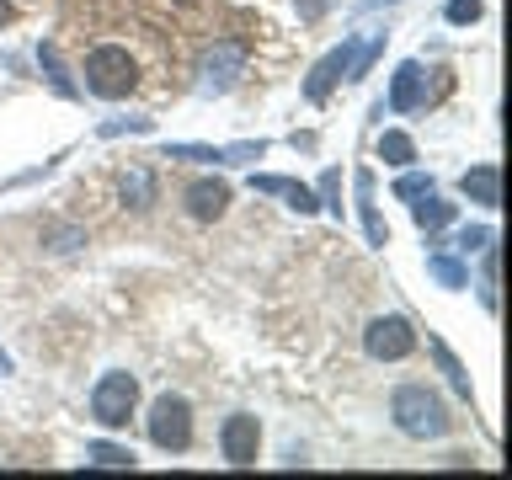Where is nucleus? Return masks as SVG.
<instances>
[{"label": "nucleus", "mask_w": 512, "mask_h": 480, "mask_svg": "<svg viewBox=\"0 0 512 480\" xmlns=\"http://www.w3.org/2000/svg\"><path fill=\"white\" fill-rule=\"evenodd\" d=\"M379 48H384V38H347L342 48H331V54L310 70V80H304V96H310V102H326L336 80H363L368 64L379 59Z\"/></svg>", "instance_id": "obj_1"}, {"label": "nucleus", "mask_w": 512, "mask_h": 480, "mask_svg": "<svg viewBox=\"0 0 512 480\" xmlns=\"http://www.w3.org/2000/svg\"><path fill=\"white\" fill-rule=\"evenodd\" d=\"M390 416H395V427L406 432V438H443V432L454 427L448 406L427 390V384H400L395 400H390Z\"/></svg>", "instance_id": "obj_2"}, {"label": "nucleus", "mask_w": 512, "mask_h": 480, "mask_svg": "<svg viewBox=\"0 0 512 480\" xmlns=\"http://www.w3.org/2000/svg\"><path fill=\"white\" fill-rule=\"evenodd\" d=\"M139 86V64L128 48L118 43H102V48H91L86 54V91L91 96H107V102H118V96H128Z\"/></svg>", "instance_id": "obj_3"}, {"label": "nucleus", "mask_w": 512, "mask_h": 480, "mask_svg": "<svg viewBox=\"0 0 512 480\" xmlns=\"http://www.w3.org/2000/svg\"><path fill=\"white\" fill-rule=\"evenodd\" d=\"M134 406H139V379L128 374V368H112V374L96 379V390H91V416H96V422H102L107 432L128 427Z\"/></svg>", "instance_id": "obj_4"}, {"label": "nucleus", "mask_w": 512, "mask_h": 480, "mask_svg": "<svg viewBox=\"0 0 512 480\" xmlns=\"http://www.w3.org/2000/svg\"><path fill=\"white\" fill-rule=\"evenodd\" d=\"M144 427H150V443L166 448V454H182V448L192 443V406L182 395H160L150 416H144Z\"/></svg>", "instance_id": "obj_5"}, {"label": "nucleus", "mask_w": 512, "mask_h": 480, "mask_svg": "<svg viewBox=\"0 0 512 480\" xmlns=\"http://www.w3.org/2000/svg\"><path fill=\"white\" fill-rule=\"evenodd\" d=\"M363 347H368V358H374V363H400V358H411V352H416V331H411L406 315H379V320H368Z\"/></svg>", "instance_id": "obj_6"}, {"label": "nucleus", "mask_w": 512, "mask_h": 480, "mask_svg": "<svg viewBox=\"0 0 512 480\" xmlns=\"http://www.w3.org/2000/svg\"><path fill=\"white\" fill-rule=\"evenodd\" d=\"M240 70H246V43H214L208 54L198 59V91L203 96H224L240 80Z\"/></svg>", "instance_id": "obj_7"}, {"label": "nucleus", "mask_w": 512, "mask_h": 480, "mask_svg": "<svg viewBox=\"0 0 512 480\" xmlns=\"http://www.w3.org/2000/svg\"><path fill=\"white\" fill-rule=\"evenodd\" d=\"M219 448H224V464H235V470H251V464H256V448H262V427H256V416L235 411L230 422L219 427Z\"/></svg>", "instance_id": "obj_8"}, {"label": "nucleus", "mask_w": 512, "mask_h": 480, "mask_svg": "<svg viewBox=\"0 0 512 480\" xmlns=\"http://www.w3.org/2000/svg\"><path fill=\"white\" fill-rule=\"evenodd\" d=\"M267 144H224V150H214V144H166V160H203V166H251V160H262Z\"/></svg>", "instance_id": "obj_9"}, {"label": "nucleus", "mask_w": 512, "mask_h": 480, "mask_svg": "<svg viewBox=\"0 0 512 480\" xmlns=\"http://www.w3.org/2000/svg\"><path fill=\"white\" fill-rule=\"evenodd\" d=\"M422 102H427V70L416 59H406L395 70V80H390V107L395 112H416Z\"/></svg>", "instance_id": "obj_10"}, {"label": "nucleus", "mask_w": 512, "mask_h": 480, "mask_svg": "<svg viewBox=\"0 0 512 480\" xmlns=\"http://www.w3.org/2000/svg\"><path fill=\"white\" fill-rule=\"evenodd\" d=\"M251 187H256V192H272V198H283L294 214H315V208H320V198H315L304 182H294V176H251Z\"/></svg>", "instance_id": "obj_11"}, {"label": "nucleus", "mask_w": 512, "mask_h": 480, "mask_svg": "<svg viewBox=\"0 0 512 480\" xmlns=\"http://www.w3.org/2000/svg\"><path fill=\"white\" fill-rule=\"evenodd\" d=\"M459 192L480 208H502V171L496 166H470L459 176Z\"/></svg>", "instance_id": "obj_12"}, {"label": "nucleus", "mask_w": 512, "mask_h": 480, "mask_svg": "<svg viewBox=\"0 0 512 480\" xmlns=\"http://www.w3.org/2000/svg\"><path fill=\"white\" fill-rule=\"evenodd\" d=\"M224 208H230V187L224 182H192L187 187V214L192 219L214 224V219H224Z\"/></svg>", "instance_id": "obj_13"}, {"label": "nucleus", "mask_w": 512, "mask_h": 480, "mask_svg": "<svg viewBox=\"0 0 512 480\" xmlns=\"http://www.w3.org/2000/svg\"><path fill=\"white\" fill-rule=\"evenodd\" d=\"M352 187H358V214H363L368 246H390V230H384V219L374 214V176L358 171V176H352Z\"/></svg>", "instance_id": "obj_14"}, {"label": "nucleus", "mask_w": 512, "mask_h": 480, "mask_svg": "<svg viewBox=\"0 0 512 480\" xmlns=\"http://www.w3.org/2000/svg\"><path fill=\"white\" fill-rule=\"evenodd\" d=\"M411 214H416V224H422V230H443V224H454L459 208H454V203H443L438 192H422V198L411 203Z\"/></svg>", "instance_id": "obj_15"}, {"label": "nucleus", "mask_w": 512, "mask_h": 480, "mask_svg": "<svg viewBox=\"0 0 512 480\" xmlns=\"http://www.w3.org/2000/svg\"><path fill=\"white\" fill-rule=\"evenodd\" d=\"M86 459L96 470H134V448H118V443H91Z\"/></svg>", "instance_id": "obj_16"}, {"label": "nucleus", "mask_w": 512, "mask_h": 480, "mask_svg": "<svg viewBox=\"0 0 512 480\" xmlns=\"http://www.w3.org/2000/svg\"><path fill=\"white\" fill-rule=\"evenodd\" d=\"M379 160H384V166H411V160H416V144L390 128V134H379Z\"/></svg>", "instance_id": "obj_17"}, {"label": "nucleus", "mask_w": 512, "mask_h": 480, "mask_svg": "<svg viewBox=\"0 0 512 480\" xmlns=\"http://www.w3.org/2000/svg\"><path fill=\"white\" fill-rule=\"evenodd\" d=\"M427 347H432V358H438V368H443V374H448V384H454V390H459V395H470V374H464V363H459V358H454V352H448V347L438 342V336H432V342H427Z\"/></svg>", "instance_id": "obj_18"}, {"label": "nucleus", "mask_w": 512, "mask_h": 480, "mask_svg": "<svg viewBox=\"0 0 512 480\" xmlns=\"http://www.w3.org/2000/svg\"><path fill=\"white\" fill-rule=\"evenodd\" d=\"M427 272H432V278H438L443 288H464V283H470V272H464V262H454V256H427Z\"/></svg>", "instance_id": "obj_19"}, {"label": "nucleus", "mask_w": 512, "mask_h": 480, "mask_svg": "<svg viewBox=\"0 0 512 480\" xmlns=\"http://www.w3.org/2000/svg\"><path fill=\"white\" fill-rule=\"evenodd\" d=\"M38 64L48 70V80H54V91H59V96H75V80L64 75V64H59V54H54V48H48V43L38 48Z\"/></svg>", "instance_id": "obj_20"}, {"label": "nucleus", "mask_w": 512, "mask_h": 480, "mask_svg": "<svg viewBox=\"0 0 512 480\" xmlns=\"http://www.w3.org/2000/svg\"><path fill=\"white\" fill-rule=\"evenodd\" d=\"M150 192H155L150 171H128V182H123V198H128V203H134V208H150Z\"/></svg>", "instance_id": "obj_21"}, {"label": "nucleus", "mask_w": 512, "mask_h": 480, "mask_svg": "<svg viewBox=\"0 0 512 480\" xmlns=\"http://www.w3.org/2000/svg\"><path fill=\"white\" fill-rule=\"evenodd\" d=\"M422 192H432V176H416V171H406V176L395 182V198H400V203H416Z\"/></svg>", "instance_id": "obj_22"}, {"label": "nucleus", "mask_w": 512, "mask_h": 480, "mask_svg": "<svg viewBox=\"0 0 512 480\" xmlns=\"http://www.w3.org/2000/svg\"><path fill=\"white\" fill-rule=\"evenodd\" d=\"M496 246V230H486V224H475V230H459V251L470 256V251H486Z\"/></svg>", "instance_id": "obj_23"}, {"label": "nucleus", "mask_w": 512, "mask_h": 480, "mask_svg": "<svg viewBox=\"0 0 512 480\" xmlns=\"http://www.w3.org/2000/svg\"><path fill=\"white\" fill-rule=\"evenodd\" d=\"M320 203H326L331 214L342 219V176H336V171H326V176H320Z\"/></svg>", "instance_id": "obj_24"}, {"label": "nucleus", "mask_w": 512, "mask_h": 480, "mask_svg": "<svg viewBox=\"0 0 512 480\" xmlns=\"http://www.w3.org/2000/svg\"><path fill=\"white\" fill-rule=\"evenodd\" d=\"M480 16V0H448V22L464 27V22H475Z\"/></svg>", "instance_id": "obj_25"}, {"label": "nucleus", "mask_w": 512, "mask_h": 480, "mask_svg": "<svg viewBox=\"0 0 512 480\" xmlns=\"http://www.w3.org/2000/svg\"><path fill=\"white\" fill-rule=\"evenodd\" d=\"M102 134H107V139H112V134H150V118H128V123L118 118V123H102Z\"/></svg>", "instance_id": "obj_26"}, {"label": "nucleus", "mask_w": 512, "mask_h": 480, "mask_svg": "<svg viewBox=\"0 0 512 480\" xmlns=\"http://www.w3.org/2000/svg\"><path fill=\"white\" fill-rule=\"evenodd\" d=\"M294 6H299V16H304V22H315V16H326V6H331V0H294Z\"/></svg>", "instance_id": "obj_27"}, {"label": "nucleus", "mask_w": 512, "mask_h": 480, "mask_svg": "<svg viewBox=\"0 0 512 480\" xmlns=\"http://www.w3.org/2000/svg\"><path fill=\"white\" fill-rule=\"evenodd\" d=\"M6 374H11V352L0 347V379H6Z\"/></svg>", "instance_id": "obj_28"}, {"label": "nucleus", "mask_w": 512, "mask_h": 480, "mask_svg": "<svg viewBox=\"0 0 512 480\" xmlns=\"http://www.w3.org/2000/svg\"><path fill=\"white\" fill-rule=\"evenodd\" d=\"M6 16H11V6H6V0H0V27H6Z\"/></svg>", "instance_id": "obj_29"}, {"label": "nucleus", "mask_w": 512, "mask_h": 480, "mask_svg": "<svg viewBox=\"0 0 512 480\" xmlns=\"http://www.w3.org/2000/svg\"><path fill=\"white\" fill-rule=\"evenodd\" d=\"M176 6H198V0H176Z\"/></svg>", "instance_id": "obj_30"}]
</instances>
